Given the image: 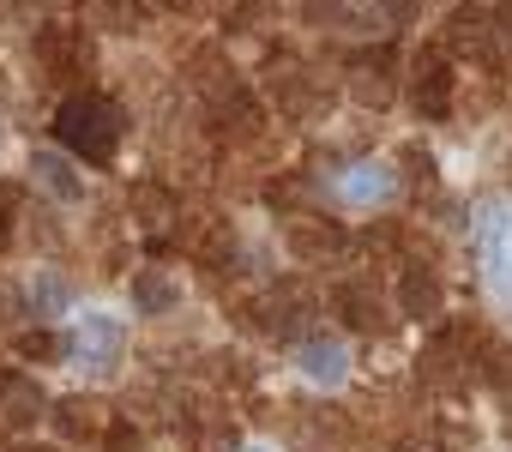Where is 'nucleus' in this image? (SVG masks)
<instances>
[{"instance_id":"obj_1","label":"nucleus","mask_w":512,"mask_h":452,"mask_svg":"<svg viewBox=\"0 0 512 452\" xmlns=\"http://www.w3.org/2000/svg\"><path fill=\"white\" fill-rule=\"evenodd\" d=\"M121 109L109 103V97H67L61 103V115H55V133H61V145L73 151V157H85V163H109L115 157V145H121Z\"/></svg>"},{"instance_id":"obj_2","label":"nucleus","mask_w":512,"mask_h":452,"mask_svg":"<svg viewBox=\"0 0 512 452\" xmlns=\"http://www.w3.org/2000/svg\"><path fill=\"white\" fill-rule=\"evenodd\" d=\"M482 272L494 296H512V217L500 205H488L482 217Z\"/></svg>"},{"instance_id":"obj_3","label":"nucleus","mask_w":512,"mask_h":452,"mask_svg":"<svg viewBox=\"0 0 512 452\" xmlns=\"http://www.w3.org/2000/svg\"><path fill=\"white\" fill-rule=\"evenodd\" d=\"M67 350H73V362H85L91 374H109L115 356H121V326L103 320V314H85V326L67 338Z\"/></svg>"},{"instance_id":"obj_4","label":"nucleus","mask_w":512,"mask_h":452,"mask_svg":"<svg viewBox=\"0 0 512 452\" xmlns=\"http://www.w3.org/2000/svg\"><path fill=\"white\" fill-rule=\"evenodd\" d=\"M37 55H43V67H49V73H73V67H85V61H91V43H85V31H79V25L55 19V25L37 37Z\"/></svg>"},{"instance_id":"obj_5","label":"nucleus","mask_w":512,"mask_h":452,"mask_svg":"<svg viewBox=\"0 0 512 452\" xmlns=\"http://www.w3.org/2000/svg\"><path fill=\"white\" fill-rule=\"evenodd\" d=\"M43 410H49V398H43L37 380H25V374H0V422H7V428H31Z\"/></svg>"},{"instance_id":"obj_6","label":"nucleus","mask_w":512,"mask_h":452,"mask_svg":"<svg viewBox=\"0 0 512 452\" xmlns=\"http://www.w3.org/2000/svg\"><path fill=\"white\" fill-rule=\"evenodd\" d=\"M416 115H422V121H446V115H452V67H446V61H422Z\"/></svg>"},{"instance_id":"obj_7","label":"nucleus","mask_w":512,"mask_h":452,"mask_svg":"<svg viewBox=\"0 0 512 452\" xmlns=\"http://www.w3.org/2000/svg\"><path fill=\"white\" fill-rule=\"evenodd\" d=\"M296 362H302V374H308V380H320V386H338V380H344V368H350L338 338H302Z\"/></svg>"},{"instance_id":"obj_8","label":"nucleus","mask_w":512,"mask_h":452,"mask_svg":"<svg viewBox=\"0 0 512 452\" xmlns=\"http://www.w3.org/2000/svg\"><path fill=\"white\" fill-rule=\"evenodd\" d=\"M338 193H344V199H356V205L386 199V193H392V169H386V163H356V169H344V175H338Z\"/></svg>"},{"instance_id":"obj_9","label":"nucleus","mask_w":512,"mask_h":452,"mask_svg":"<svg viewBox=\"0 0 512 452\" xmlns=\"http://www.w3.org/2000/svg\"><path fill=\"white\" fill-rule=\"evenodd\" d=\"M398 302H404V314L434 320V314H440V284H434V272L410 266V272H404V284H398Z\"/></svg>"},{"instance_id":"obj_10","label":"nucleus","mask_w":512,"mask_h":452,"mask_svg":"<svg viewBox=\"0 0 512 452\" xmlns=\"http://www.w3.org/2000/svg\"><path fill=\"white\" fill-rule=\"evenodd\" d=\"M175 302H181V290H175L163 272H133V308L163 314V308H175Z\"/></svg>"},{"instance_id":"obj_11","label":"nucleus","mask_w":512,"mask_h":452,"mask_svg":"<svg viewBox=\"0 0 512 452\" xmlns=\"http://www.w3.org/2000/svg\"><path fill=\"white\" fill-rule=\"evenodd\" d=\"M338 308H344V320H350L356 332H380V302H374L362 284H344V290H338Z\"/></svg>"},{"instance_id":"obj_12","label":"nucleus","mask_w":512,"mask_h":452,"mask_svg":"<svg viewBox=\"0 0 512 452\" xmlns=\"http://www.w3.org/2000/svg\"><path fill=\"white\" fill-rule=\"evenodd\" d=\"M37 181H43L55 199H79V175H73L67 157H55V151H37Z\"/></svg>"},{"instance_id":"obj_13","label":"nucleus","mask_w":512,"mask_h":452,"mask_svg":"<svg viewBox=\"0 0 512 452\" xmlns=\"http://www.w3.org/2000/svg\"><path fill=\"white\" fill-rule=\"evenodd\" d=\"M488 25H494V19H482L476 7H458V19H452V43H458V49H482V55H494V49H488Z\"/></svg>"},{"instance_id":"obj_14","label":"nucleus","mask_w":512,"mask_h":452,"mask_svg":"<svg viewBox=\"0 0 512 452\" xmlns=\"http://www.w3.org/2000/svg\"><path fill=\"white\" fill-rule=\"evenodd\" d=\"M31 308H37V314H61V308H67V284H61L55 272H43V278L31 284Z\"/></svg>"},{"instance_id":"obj_15","label":"nucleus","mask_w":512,"mask_h":452,"mask_svg":"<svg viewBox=\"0 0 512 452\" xmlns=\"http://www.w3.org/2000/svg\"><path fill=\"white\" fill-rule=\"evenodd\" d=\"M19 199H25V187H19V181H0V236L13 230V211H19Z\"/></svg>"},{"instance_id":"obj_16","label":"nucleus","mask_w":512,"mask_h":452,"mask_svg":"<svg viewBox=\"0 0 512 452\" xmlns=\"http://www.w3.org/2000/svg\"><path fill=\"white\" fill-rule=\"evenodd\" d=\"M494 31H500V49L512 55V0H500V13H494Z\"/></svg>"},{"instance_id":"obj_17","label":"nucleus","mask_w":512,"mask_h":452,"mask_svg":"<svg viewBox=\"0 0 512 452\" xmlns=\"http://www.w3.org/2000/svg\"><path fill=\"white\" fill-rule=\"evenodd\" d=\"M55 350H61V344H55L49 332H37V338H25V356H37V362H49Z\"/></svg>"},{"instance_id":"obj_18","label":"nucleus","mask_w":512,"mask_h":452,"mask_svg":"<svg viewBox=\"0 0 512 452\" xmlns=\"http://www.w3.org/2000/svg\"><path fill=\"white\" fill-rule=\"evenodd\" d=\"M109 446H115V452H133V446H139V434H133L127 422H115V428H109Z\"/></svg>"},{"instance_id":"obj_19","label":"nucleus","mask_w":512,"mask_h":452,"mask_svg":"<svg viewBox=\"0 0 512 452\" xmlns=\"http://www.w3.org/2000/svg\"><path fill=\"white\" fill-rule=\"evenodd\" d=\"M19 452H43V446H19Z\"/></svg>"},{"instance_id":"obj_20","label":"nucleus","mask_w":512,"mask_h":452,"mask_svg":"<svg viewBox=\"0 0 512 452\" xmlns=\"http://www.w3.org/2000/svg\"><path fill=\"white\" fill-rule=\"evenodd\" d=\"M247 452H266V446H247Z\"/></svg>"}]
</instances>
